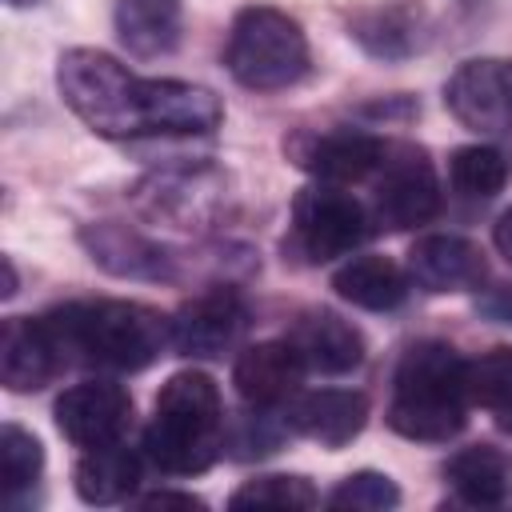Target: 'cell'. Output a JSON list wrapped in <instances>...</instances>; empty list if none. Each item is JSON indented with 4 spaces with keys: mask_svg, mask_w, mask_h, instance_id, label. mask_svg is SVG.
<instances>
[{
    "mask_svg": "<svg viewBox=\"0 0 512 512\" xmlns=\"http://www.w3.org/2000/svg\"><path fill=\"white\" fill-rule=\"evenodd\" d=\"M472 388H468V360L444 340L412 344L396 372L388 396V424L404 440L444 444L468 424Z\"/></svg>",
    "mask_w": 512,
    "mask_h": 512,
    "instance_id": "3957f363",
    "label": "cell"
},
{
    "mask_svg": "<svg viewBox=\"0 0 512 512\" xmlns=\"http://www.w3.org/2000/svg\"><path fill=\"white\" fill-rule=\"evenodd\" d=\"M224 64H228L232 80L252 92H280V88H292L296 80H304L308 40L288 12L252 4V8H240L228 28Z\"/></svg>",
    "mask_w": 512,
    "mask_h": 512,
    "instance_id": "5b68a950",
    "label": "cell"
},
{
    "mask_svg": "<svg viewBox=\"0 0 512 512\" xmlns=\"http://www.w3.org/2000/svg\"><path fill=\"white\" fill-rule=\"evenodd\" d=\"M448 176H452V188L460 196L488 200V196H496L508 184V160L496 148H488V144H468V148L452 152Z\"/></svg>",
    "mask_w": 512,
    "mask_h": 512,
    "instance_id": "484cf974",
    "label": "cell"
},
{
    "mask_svg": "<svg viewBox=\"0 0 512 512\" xmlns=\"http://www.w3.org/2000/svg\"><path fill=\"white\" fill-rule=\"evenodd\" d=\"M136 504L140 508H204V500H196L188 492H152V496H140Z\"/></svg>",
    "mask_w": 512,
    "mask_h": 512,
    "instance_id": "f1b7e54d",
    "label": "cell"
},
{
    "mask_svg": "<svg viewBox=\"0 0 512 512\" xmlns=\"http://www.w3.org/2000/svg\"><path fill=\"white\" fill-rule=\"evenodd\" d=\"M408 272H400L388 256H356L348 260L336 276H332V288L340 300L356 304V308H368V312H392L404 304L408 296Z\"/></svg>",
    "mask_w": 512,
    "mask_h": 512,
    "instance_id": "44dd1931",
    "label": "cell"
},
{
    "mask_svg": "<svg viewBox=\"0 0 512 512\" xmlns=\"http://www.w3.org/2000/svg\"><path fill=\"white\" fill-rule=\"evenodd\" d=\"M180 0H120L116 36L132 56H168L180 44Z\"/></svg>",
    "mask_w": 512,
    "mask_h": 512,
    "instance_id": "ffe728a7",
    "label": "cell"
},
{
    "mask_svg": "<svg viewBox=\"0 0 512 512\" xmlns=\"http://www.w3.org/2000/svg\"><path fill=\"white\" fill-rule=\"evenodd\" d=\"M284 420L324 444V448H344L348 440L360 436L364 420H368V400L352 388H320V392H296L284 408Z\"/></svg>",
    "mask_w": 512,
    "mask_h": 512,
    "instance_id": "e0dca14e",
    "label": "cell"
},
{
    "mask_svg": "<svg viewBox=\"0 0 512 512\" xmlns=\"http://www.w3.org/2000/svg\"><path fill=\"white\" fill-rule=\"evenodd\" d=\"M332 508H352V512H376V508H396L400 504V488L380 476V472H356L348 480H340L328 496Z\"/></svg>",
    "mask_w": 512,
    "mask_h": 512,
    "instance_id": "83f0119b",
    "label": "cell"
},
{
    "mask_svg": "<svg viewBox=\"0 0 512 512\" xmlns=\"http://www.w3.org/2000/svg\"><path fill=\"white\" fill-rule=\"evenodd\" d=\"M372 232L368 208L344 192V184H308L292 200V236L288 248L308 264H328L360 248Z\"/></svg>",
    "mask_w": 512,
    "mask_h": 512,
    "instance_id": "8992f818",
    "label": "cell"
},
{
    "mask_svg": "<svg viewBox=\"0 0 512 512\" xmlns=\"http://www.w3.org/2000/svg\"><path fill=\"white\" fill-rule=\"evenodd\" d=\"M304 372L308 368L288 340H260L236 356L232 384L248 408L276 412V408H288V400L300 392Z\"/></svg>",
    "mask_w": 512,
    "mask_h": 512,
    "instance_id": "4fadbf2b",
    "label": "cell"
},
{
    "mask_svg": "<svg viewBox=\"0 0 512 512\" xmlns=\"http://www.w3.org/2000/svg\"><path fill=\"white\" fill-rule=\"evenodd\" d=\"M472 404H480L504 432H512V348H492L468 360Z\"/></svg>",
    "mask_w": 512,
    "mask_h": 512,
    "instance_id": "cb8c5ba5",
    "label": "cell"
},
{
    "mask_svg": "<svg viewBox=\"0 0 512 512\" xmlns=\"http://www.w3.org/2000/svg\"><path fill=\"white\" fill-rule=\"evenodd\" d=\"M168 328H172V348L180 356L216 360V356L232 352L240 344V336L248 332V304L236 288L216 284V288L192 296L188 304H180L176 316L168 320Z\"/></svg>",
    "mask_w": 512,
    "mask_h": 512,
    "instance_id": "9c48e42d",
    "label": "cell"
},
{
    "mask_svg": "<svg viewBox=\"0 0 512 512\" xmlns=\"http://www.w3.org/2000/svg\"><path fill=\"white\" fill-rule=\"evenodd\" d=\"M352 36L372 52V56H384V60H400L416 48L420 40V12L412 8H400V4H388V8H372L364 16L352 20Z\"/></svg>",
    "mask_w": 512,
    "mask_h": 512,
    "instance_id": "603a6c76",
    "label": "cell"
},
{
    "mask_svg": "<svg viewBox=\"0 0 512 512\" xmlns=\"http://www.w3.org/2000/svg\"><path fill=\"white\" fill-rule=\"evenodd\" d=\"M84 248L92 252V260L100 268H108L112 276H128V280H172L176 268L160 244L144 240L140 232L124 228V224H92L80 232Z\"/></svg>",
    "mask_w": 512,
    "mask_h": 512,
    "instance_id": "ac0fdd59",
    "label": "cell"
},
{
    "mask_svg": "<svg viewBox=\"0 0 512 512\" xmlns=\"http://www.w3.org/2000/svg\"><path fill=\"white\" fill-rule=\"evenodd\" d=\"M64 364L96 372H140L168 344V320L136 300H72L44 312Z\"/></svg>",
    "mask_w": 512,
    "mask_h": 512,
    "instance_id": "7a4b0ae2",
    "label": "cell"
},
{
    "mask_svg": "<svg viewBox=\"0 0 512 512\" xmlns=\"http://www.w3.org/2000/svg\"><path fill=\"white\" fill-rule=\"evenodd\" d=\"M64 104L108 140L200 136L224 120L216 92L188 80H144L96 48H68L56 64Z\"/></svg>",
    "mask_w": 512,
    "mask_h": 512,
    "instance_id": "6da1fadb",
    "label": "cell"
},
{
    "mask_svg": "<svg viewBox=\"0 0 512 512\" xmlns=\"http://www.w3.org/2000/svg\"><path fill=\"white\" fill-rule=\"evenodd\" d=\"M0 468H4V504L24 508V492L36 488L40 468H44L40 440L32 432H24L20 424H4V432H0Z\"/></svg>",
    "mask_w": 512,
    "mask_h": 512,
    "instance_id": "d4e9b609",
    "label": "cell"
},
{
    "mask_svg": "<svg viewBox=\"0 0 512 512\" xmlns=\"http://www.w3.org/2000/svg\"><path fill=\"white\" fill-rule=\"evenodd\" d=\"M12 292H16V268H12V260H8V256H4V288H0V296H4V300H8V296H12Z\"/></svg>",
    "mask_w": 512,
    "mask_h": 512,
    "instance_id": "4dcf8cb0",
    "label": "cell"
},
{
    "mask_svg": "<svg viewBox=\"0 0 512 512\" xmlns=\"http://www.w3.org/2000/svg\"><path fill=\"white\" fill-rule=\"evenodd\" d=\"M492 240H496V248H500V256L512 264V208L496 220V228H492Z\"/></svg>",
    "mask_w": 512,
    "mask_h": 512,
    "instance_id": "f546056e",
    "label": "cell"
},
{
    "mask_svg": "<svg viewBox=\"0 0 512 512\" xmlns=\"http://www.w3.org/2000/svg\"><path fill=\"white\" fill-rule=\"evenodd\" d=\"M284 340L300 352L304 368L320 372V376H344V372L360 368V360H364V336L328 308L300 312Z\"/></svg>",
    "mask_w": 512,
    "mask_h": 512,
    "instance_id": "5bb4252c",
    "label": "cell"
},
{
    "mask_svg": "<svg viewBox=\"0 0 512 512\" xmlns=\"http://www.w3.org/2000/svg\"><path fill=\"white\" fill-rule=\"evenodd\" d=\"M436 212H440V180L432 160L412 144H392L376 172L372 220L380 228L404 232V228L428 224Z\"/></svg>",
    "mask_w": 512,
    "mask_h": 512,
    "instance_id": "52a82bcc",
    "label": "cell"
},
{
    "mask_svg": "<svg viewBox=\"0 0 512 512\" xmlns=\"http://www.w3.org/2000/svg\"><path fill=\"white\" fill-rule=\"evenodd\" d=\"M232 508H248V504H276V508H316L320 492L304 480V476H256L244 488L232 492L228 500Z\"/></svg>",
    "mask_w": 512,
    "mask_h": 512,
    "instance_id": "4316f807",
    "label": "cell"
},
{
    "mask_svg": "<svg viewBox=\"0 0 512 512\" xmlns=\"http://www.w3.org/2000/svg\"><path fill=\"white\" fill-rule=\"evenodd\" d=\"M488 276L484 252L464 236H424L408 252V280L424 292H468Z\"/></svg>",
    "mask_w": 512,
    "mask_h": 512,
    "instance_id": "9a60e30c",
    "label": "cell"
},
{
    "mask_svg": "<svg viewBox=\"0 0 512 512\" xmlns=\"http://www.w3.org/2000/svg\"><path fill=\"white\" fill-rule=\"evenodd\" d=\"M224 452V404L208 372H176L156 396L144 456L164 476H200Z\"/></svg>",
    "mask_w": 512,
    "mask_h": 512,
    "instance_id": "277c9868",
    "label": "cell"
},
{
    "mask_svg": "<svg viewBox=\"0 0 512 512\" xmlns=\"http://www.w3.org/2000/svg\"><path fill=\"white\" fill-rule=\"evenodd\" d=\"M444 480L456 492V500H464V504H476V508L504 504V500H512V456L492 444L460 448L444 464Z\"/></svg>",
    "mask_w": 512,
    "mask_h": 512,
    "instance_id": "d6986e66",
    "label": "cell"
},
{
    "mask_svg": "<svg viewBox=\"0 0 512 512\" xmlns=\"http://www.w3.org/2000/svg\"><path fill=\"white\" fill-rule=\"evenodd\" d=\"M140 484V456L120 440L104 448H88L76 464V492L84 504H116L128 500Z\"/></svg>",
    "mask_w": 512,
    "mask_h": 512,
    "instance_id": "7402d4cb",
    "label": "cell"
},
{
    "mask_svg": "<svg viewBox=\"0 0 512 512\" xmlns=\"http://www.w3.org/2000/svg\"><path fill=\"white\" fill-rule=\"evenodd\" d=\"M224 192H228V180L216 168H168L140 180L132 188V204L144 220L196 232L220 212Z\"/></svg>",
    "mask_w": 512,
    "mask_h": 512,
    "instance_id": "ba28073f",
    "label": "cell"
},
{
    "mask_svg": "<svg viewBox=\"0 0 512 512\" xmlns=\"http://www.w3.org/2000/svg\"><path fill=\"white\" fill-rule=\"evenodd\" d=\"M492 312H500L504 320H512V296H504V300H496V304H488Z\"/></svg>",
    "mask_w": 512,
    "mask_h": 512,
    "instance_id": "1f68e13d",
    "label": "cell"
},
{
    "mask_svg": "<svg viewBox=\"0 0 512 512\" xmlns=\"http://www.w3.org/2000/svg\"><path fill=\"white\" fill-rule=\"evenodd\" d=\"M56 428L76 448L120 444L132 428V396L112 380H88L56 400Z\"/></svg>",
    "mask_w": 512,
    "mask_h": 512,
    "instance_id": "8fae6325",
    "label": "cell"
},
{
    "mask_svg": "<svg viewBox=\"0 0 512 512\" xmlns=\"http://www.w3.org/2000/svg\"><path fill=\"white\" fill-rule=\"evenodd\" d=\"M388 148H392L388 140L360 132V128H332V132L292 140L296 164L324 184H360V180L376 176Z\"/></svg>",
    "mask_w": 512,
    "mask_h": 512,
    "instance_id": "7c38bea8",
    "label": "cell"
},
{
    "mask_svg": "<svg viewBox=\"0 0 512 512\" xmlns=\"http://www.w3.org/2000/svg\"><path fill=\"white\" fill-rule=\"evenodd\" d=\"M64 368L44 316H8L0 332V380L12 392H36Z\"/></svg>",
    "mask_w": 512,
    "mask_h": 512,
    "instance_id": "2e32d148",
    "label": "cell"
},
{
    "mask_svg": "<svg viewBox=\"0 0 512 512\" xmlns=\"http://www.w3.org/2000/svg\"><path fill=\"white\" fill-rule=\"evenodd\" d=\"M12 8H24V4H36V0H8Z\"/></svg>",
    "mask_w": 512,
    "mask_h": 512,
    "instance_id": "d6a6232c",
    "label": "cell"
},
{
    "mask_svg": "<svg viewBox=\"0 0 512 512\" xmlns=\"http://www.w3.org/2000/svg\"><path fill=\"white\" fill-rule=\"evenodd\" d=\"M444 104L472 132H512V60L488 56L460 64L444 88Z\"/></svg>",
    "mask_w": 512,
    "mask_h": 512,
    "instance_id": "30bf717a",
    "label": "cell"
}]
</instances>
